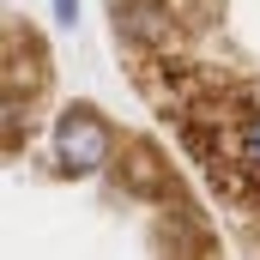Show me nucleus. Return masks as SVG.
<instances>
[{
    "label": "nucleus",
    "mask_w": 260,
    "mask_h": 260,
    "mask_svg": "<svg viewBox=\"0 0 260 260\" xmlns=\"http://www.w3.org/2000/svg\"><path fill=\"white\" fill-rule=\"evenodd\" d=\"M55 157H61V170H73V176H97L115 157V127L97 109H67L61 121H55Z\"/></svg>",
    "instance_id": "1"
},
{
    "label": "nucleus",
    "mask_w": 260,
    "mask_h": 260,
    "mask_svg": "<svg viewBox=\"0 0 260 260\" xmlns=\"http://www.w3.org/2000/svg\"><path fill=\"white\" fill-rule=\"evenodd\" d=\"M230 164L242 182L260 188V103H248V97H236V109H230Z\"/></svg>",
    "instance_id": "2"
}]
</instances>
